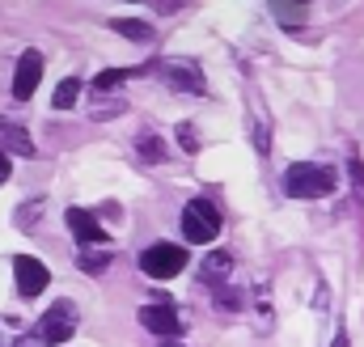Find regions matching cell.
Here are the masks:
<instances>
[{"label": "cell", "instance_id": "cell-17", "mask_svg": "<svg viewBox=\"0 0 364 347\" xmlns=\"http://www.w3.org/2000/svg\"><path fill=\"white\" fill-rule=\"evenodd\" d=\"M348 170H352V191H356V199L364 203V161L352 153V161H348Z\"/></svg>", "mask_w": 364, "mask_h": 347}, {"label": "cell", "instance_id": "cell-19", "mask_svg": "<svg viewBox=\"0 0 364 347\" xmlns=\"http://www.w3.org/2000/svg\"><path fill=\"white\" fill-rule=\"evenodd\" d=\"M9 174H13V170H9V153H0V186L9 182Z\"/></svg>", "mask_w": 364, "mask_h": 347}, {"label": "cell", "instance_id": "cell-1", "mask_svg": "<svg viewBox=\"0 0 364 347\" xmlns=\"http://www.w3.org/2000/svg\"><path fill=\"white\" fill-rule=\"evenodd\" d=\"M335 186H339V174L331 170V166L296 161V166H288V174H284V191H288L292 199H322V195H331Z\"/></svg>", "mask_w": 364, "mask_h": 347}, {"label": "cell", "instance_id": "cell-8", "mask_svg": "<svg viewBox=\"0 0 364 347\" xmlns=\"http://www.w3.org/2000/svg\"><path fill=\"white\" fill-rule=\"evenodd\" d=\"M140 326H144V331H153V335H161V339L182 331L178 309H174L170 301H153V305H144V309H140Z\"/></svg>", "mask_w": 364, "mask_h": 347}, {"label": "cell", "instance_id": "cell-9", "mask_svg": "<svg viewBox=\"0 0 364 347\" xmlns=\"http://www.w3.org/2000/svg\"><path fill=\"white\" fill-rule=\"evenodd\" d=\"M64 216H68V229H73V237H77L81 246H97V242H106V229L97 225L93 212H85V208H68Z\"/></svg>", "mask_w": 364, "mask_h": 347}, {"label": "cell", "instance_id": "cell-4", "mask_svg": "<svg viewBox=\"0 0 364 347\" xmlns=\"http://www.w3.org/2000/svg\"><path fill=\"white\" fill-rule=\"evenodd\" d=\"M73 331H77V305L73 301H60L38 318V339L43 343H64V339H73Z\"/></svg>", "mask_w": 364, "mask_h": 347}, {"label": "cell", "instance_id": "cell-14", "mask_svg": "<svg viewBox=\"0 0 364 347\" xmlns=\"http://www.w3.org/2000/svg\"><path fill=\"white\" fill-rule=\"evenodd\" d=\"M136 153H140L144 161H161V157H166V144H161L153 132H140V140H136Z\"/></svg>", "mask_w": 364, "mask_h": 347}, {"label": "cell", "instance_id": "cell-20", "mask_svg": "<svg viewBox=\"0 0 364 347\" xmlns=\"http://www.w3.org/2000/svg\"><path fill=\"white\" fill-rule=\"evenodd\" d=\"M331 347H352V339H348V331H343V326L335 331V343H331Z\"/></svg>", "mask_w": 364, "mask_h": 347}, {"label": "cell", "instance_id": "cell-10", "mask_svg": "<svg viewBox=\"0 0 364 347\" xmlns=\"http://www.w3.org/2000/svg\"><path fill=\"white\" fill-rule=\"evenodd\" d=\"M0 153H17V157H34V140L26 127H17L13 119H0Z\"/></svg>", "mask_w": 364, "mask_h": 347}, {"label": "cell", "instance_id": "cell-18", "mask_svg": "<svg viewBox=\"0 0 364 347\" xmlns=\"http://www.w3.org/2000/svg\"><path fill=\"white\" fill-rule=\"evenodd\" d=\"M255 144H259V153H267V149H272V136H267V127H255Z\"/></svg>", "mask_w": 364, "mask_h": 347}, {"label": "cell", "instance_id": "cell-2", "mask_svg": "<svg viewBox=\"0 0 364 347\" xmlns=\"http://www.w3.org/2000/svg\"><path fill=\"white\" fill-rule=\"evenodd\" d=\"M182 237L195 242V246H208L220 237V212L212 199H191L186 212H182Z\"/></svg>", "mask_w": 364, "mask_h": 347}, {"label": "cell", "instance_id": "cell-3", "mask_svg": "<svg viewBox=\"0 0 364 347\" xmlns=\"http://www.w3.org/2000/svg\"><path fill=\"white\" fill-rule=\"evenodd\" d=\"M140 271L149 279H174V275L186 271V250L174 246V242H157V246H149L140 255Z\"/></svg>", "mask_w": 364, "mask_h": 347}, {"label": "cell", "instance_id": "cell-15", "mask_svg": "<svg viewBox=\"0 0 364 347\" xmlns=\"http://www.w3.org/2000/svg\"><path fill=\"white\" fill-rule=\"evenodd\" d=\"M77 262H81V271H85V275H102V271L110 267V255H106V250H97V255H93V250H85Z\"/></svg>", "mask_w": 364, "mask_h": 347}, {"label": "cell", "instance_id": "cell-6", "mask_svg": "<svg viewBox=\"0 0 364 347\" xmlns=\"http://www.w3.org/2000/svg\"><path fill=\"white\" fill-rule=\"evenodd\" d=\"M161 77L174 89H182V93H203V89H208L203 68H199L195 60H161Z\"/></svg>", "mask_w": 364, "mask_h": 347}, {"label": "cell", "instance_id": "cell-5", "mask_svg": "<svg viewBox=\"0 0 364 347\" xmlns=\"http://www.w3.org/2000/svg\"><path fill=\"white\" fill-rule=\"evenodd\" d=\"M13 279H17V292H21V297H38V292L51 284V271H47L43 259L17 255V259H13Z\"/></svg>", "mask_w": 364, "mask_h": 347}, {"label": "cell", "instance_id": "cell-16", "mask_svg": "<svg viewBox=\"0 0 364 347\" xmlns=\"http://www.w3.org/2000/svg\"><path fill=\"white\" fill-rule=\"evenodd\" d=\"M178 149H182V153H195V149H199V136H195V123H178Z\"/></svg>", "mask_w": 364, "mask_h": 347}, {"label": "cell", "instance_id": "cell-7", "mask_svg": "<svg viewBox=\"0 0 364 347\" xmlns=\"http://www.w3.org/2000/svg\"><path fill=\"white\" fill-rule=\"evenodd\" d=\"M38 81H43V51H26L17 60V73H13V97L17 102H30Z\"/></svg>", "mask_w": 364, "mask_h": 347}, {"label": "cell", "instance_id": "cell-11", "mask_svg": "<svg viewBox=\"0 0 364 347\" xmlns=\"http://www.w3.org/2000/svg\"><path fill=\"white\" fill-rule=\"evenodd\" d=\"M144 68H106V73H97L93 77V93H110V89H119L123 81H132V77H140Z\"/></svg>", "mask_w": 364, "mask_h": 347}, {"label": "cell", "instance_id": "cell-21", "mask_svg": "<svg viewBox=\"0 0 364 347\" xmlns=\"http://www.w3.org/2000/svg\"><path fill=\"white\" fill-rule=\"evenodd\" d=\"M296 4H305V0H296Z\"/></svg>", "mask_w": 364, "mask_h": 347}, {"label": "cell", "instance_id": "cell-13", "mask_svg": "<svg viewBox=\"0 0 364 347\" xmlns=\"http://www.w3.org/2000/svg\"><path fill=\"white\" fill-rule=\"evenodd\" d=\"M77 93H81V81H77V77H68V81H60V85H55L51 106H55V110H73V106H77Z\"/></svg>", "mask_w": 364, "mask_h": 347}, {"label": "cell", "instance_id": "cell-12", "mask_svg": "<svg viewBox=\"0 0 364 347\" xmlns=\"http://www.w3.org/2000/svg\"><path fill=\"white\" fill-rule=\"evenodd\" d=\"M110 30L123 34V38H132V43H149V38H153V26H149V21H132V17H114Z\"/></svg>", "mask_w": 364, "mask_h": 347}]
</instances>
